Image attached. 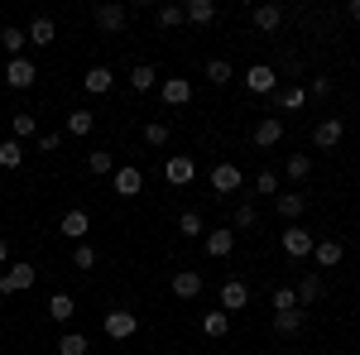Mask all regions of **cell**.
Instances as JSON below:
<instances>
[{
	"instance_id": "obj_1",
	"label": "cell",
	"mask_w": 360,
	"mask_h": 355,
	"mask_svg": "<svg viewBox=\"0 0 360 355\" xmlns=\"http://www.w3.org/2000/svg\"><path fill=\"white\" fill-rule=\"evenodd\" d=\"M101 331H106L111 341H130V336L139 331V317L130 312V307H111V312L101 317Z\"/></svg>"
},
{
	"instance_id": "obj_2",
	"label": "cell",
	"mask_w": 360,
	"mask_h": 355,
	"mask_svg": "<svg viewBox=\"0 0 360 355\" xmlns=\"http://www.w3.org/2000/svg\"><path fill=\"white\" fill-rule=\"evenodd\" d=\"M34 278H39V269L34 264H5V273H0V298H10V293H25V288H34Z\"/></svg>"
},
{
	"instance_id": "obj_3",
	"label": "cell",
	"mask_w": 360,
	"mask_h": 355,
	"mask_svg": "<svg viewBox=\"0 0 360 355\" xmlns=\"http://www.w3.org/2000/svg\"><path fill=\"white\" fill-rule=\"evenodd\" d=\"M34 82H39V67H34L29 58H10V63H5V86H15V91H29Z\"/></svg>"
},
{
	"instance_id": "obj_4",
	"label": "cell",
	"mask_w": 360,
	"mask_h": 355,
	"mask_svg": "<svg viewBox=\"0 0 360 355\" xmlns=\"http://www.w3.org/2000/svg\"><path fill=\"white\" fill-rule=\"evenodd\" d=\"M240 188H245V173H240L236 164L212 168V192H217V197H231V192H240Z\"/></svg>"
},
{
	"instance_id": "obj_5",
	"label": "cell",
	"mask_w": 360,
	"mask_h": 355,
	"mask_svg": "<svg viewBox=\"0 0 360 355\" xmlns=\"http://www.w3.org/2000/svg\"><path fill=\"white\" fill-rule=\"evenodd\" d=\"M125 25H130V10H125V5H115V0L96 5V29H101V34H120Z\"/></svg>"
},
{
	"instance_id": "obj_6",
	"label": "cell",
	"mask_w": 360,
	"mask_h": 355,
	"mask_svg": "<svg viewBox=\"0 0 360 355\" xmlns=\"http://www.w3.org/2000/svg\"><path fill=\"white\" fill-rule=\"evenodd\" d=\"M58 231H63V235H68L72 245H82V240H86V231H91V217H86L82 207H72V212H63Z\"/></svg>"
},
{
	"instance_id": "obj_7",
	"label": "cell",
	"mask_w": 360,
	"mask_h": 355,
	"mask_svg": "<svg viewBox=\"0 0 360 355\" xmlns=\"http://www.w3.org/2000/svg\"><path fill=\"white\" fill-rule=\"evenodd\" d=\"M164 178L173 183V188H188V183L197 178V164H193V154H173V159L164 164Z\"/></svg>"
},
{
	"instance_id": "obj_8",
	"label": "cell",
	"mask_w": 360,
	"mask_h": 355,
	"mask_svg": "<svg viewBox=\"0 0 360 355\" xmlns=\"http://www.w3.org/2000/svg\"><path fill=\"white\" fill-rule=\"evenodd\" d=\"M312 245H317V240H312V231H307V226H288V231H283V254L307 259V254H312Z\"/></svg>"
},
{
	"instance_id": "obj_9",
	"label": "cell",
	"mask_w": 360,
	"mask_h": 355,
	"mask_svg": "<svg viewBox=\"0 0 360 355\" xmlns=\"http://www.w3.org/2000/svg\"><path fill=\"white\" fill-rule=\"evenodd\" d=\"M245 302H250V283L245 278H226L221 283V312L231 317V312H240Z\"/></svg>"
},
{
	"instance_id": "obj_10",
	"label": "cell",
	"mask_w": 360,
	"mask_h": 355,
	"mask_svg": "<svg viewBox=\"0 0 360 355\" xmlns=\"http://www.w3.org/2000/svg\"><path fill=\"white\" fill-rule=\"evenodd\" d=\"M245 86L255 91V96H264V91H278V72L269 67V63H255L245 72Z\"/></svg>"
},
{
	"instance_id": "obj_11",
	"label": "cell",
	"mask_w": 360,
	"mask_h": 355,
	"mask_svg": "<svg viewBox=\"0 0 360 355\" xmlns=\"http://www.w3.org/2000/svg\"><path fill=\"white\" fill-rule=\"evenodd\" d=\"M25 39L34 44V49H49V44L58 39V25L49 20V15H34V20H29V29H25Z\"/></svg>"
},
{
	"instance_id": "obj_12",
	"label": "cell",
	"mask_w": 360,
	"mask_h": 355,
	"mask_svg": "<svg viewBox=\"0 0 360 355\" xmlns=\"http://www.w3.org/2000/svg\"><path fill=\"white\" fill-rule=\"evenodd\" d=\"M82 86L91 91V96H106V91L115 86V72L106 67V63H96V67H86V72H82Z\"/></svg>"
},
{
	"instance_id": "obj_13",
	"label": "cell",
	"mask_w": 360,
	"mask_h": 355,
	"mask_svg": "<svg viewBox=\"0 0 360 355\" xmlns=\"http://www.w3.org/2000/svg\"><path fill=\"white\" fill-rule=\"evenodd\" d=\"M341 135H346V125H341L336 115H327V120H317V130H312V144H317V149H336V144H341Z\"/></svg>"
},
{
	"instance_id": "obj_14",
	"label": "cell",
	"mask_w": 360,
	"mask_h": 355,
	"mask_svg": "<svg viewBox=\"0 0 360 355\" xmlns=\"http://www.w3.org/2000/svg\"><path fill=\"white\" fill-rule=\"evenodd\" d=\"M139 192H144V173L135 164L115 168V197H139Z\"/></svg>"
},
{
	"instance_id": "obj_15",
	"label": "cell",
	"mask_w": 360,
	"mask_h": 355,
	"mask_svg": "<svg viewBox=\"0 0 360 355\" xmlns=\"http://www.w3.org/2000/svg\"><path fill=\"white\" fill-rule=\"evenodd\" d=\"M159 96H164V106H188V101H193V82H188V77H168V82L159 86Z\"/></svg>"
},
{
	"instance_id": "obj_16",
	"label": "cell",
	"mask_w": 360,
	"mask_h": 355,
	"mask_svg": "<svg viewBox=\"0 0 360 355\" xmlns=\"http://www.w3.org/2000/svg\"><path fill=\"white\" fill-rule=\"evenodd\" d=\"M278 139H283V120H278V115H264V120L255 125V144H259V149H274Z\"/></svg>"
},
{
	"instance_id": "obj_17",
	"label": "cell",
	"mask_w": 360,
	"mask_h": 355,
	"mask_svg": "<svg viewBox=\"0 0 360 355\" xmlns=\"http://www.w3.org/2000/svg\"><path fill=\"white\" fill-rule=\"evenodd\" d=\"M231 250H236V231H231V226H221V231H207V254H212V259H226Z\"/></svg>"
},
{
	"instance_id": "obj_18",
	"label": "cell",
	"mask_w": 360,
	"mask_h": 355,
	"mask_svg": "<svg viewBox=\"0 0 360 355\" xmlns=\"http://www.w3.org/2000/svg\"><path fill=\"white\" fill-rule=\"evenodd\" d=\"M183 20H188V25H212V20H217V0H188V5H183Z\"/></svg>"
},
{
	"instance_id": "obj_19",
	"label": "cell",
	"mask_w": 360,
	"mask_h": 355,
	"mask_svg": "<svg viewBox=\"0 0 360 355\" xmlns=\"http://www.w3.org/2000/svg\"><path fill=\"white\" fill-rule=\"evenodd\" d=\"M274 207H278V217H283V221H298L307 212V197H303V192H278Z\"/></svg>"
},
{
	"instance_id": "obj_20",
	"label": "cell",
	"mask_w": 360,
	"mask_h": 355,
	"mask_svg": "<svg viewBox=\"0 0 360 355\" xmlns=\"http://www.w3.org/2000/svg\"><path fill=\"white\" fill-rule=\"evenodd\" d=\"M173 293H178V298H197V293H202V273L197 269H178L173 273Z\"/></svg>"
},
{
	"instance_id": "obj_21",
	"label": "cell",
	"mask_w": 360,
	"mask_h": 355,
	"mask_svg": "<svg viewBox=\"0 0 360 355\" xmlns=\"http://www.w3.org/2000/svg\"><path fill=\"white\" fill-rule=\"evenodd\" d=\"M341 254H346L341 240H317V245H312V259H317L322 269H336V264H341Z\"/></svg>"
},
{
	"instance_id": "obj_22",
	"label": "cell",
	"mask_w": 360,
	"mask_h": 355,
	"mask_svg": "<svg viewBox=\"0 0 360 355\" xmlns=\"http://www.w3.org/2000/svg\"><path fill=\"white\" fill-rule=\"evenodd\" d=\"M274 331H278V336H298V331H303V307L274 312Z\"/></svg>"
},
{
	"instance_id": "obj_23",
	"label": "cell",
	"mask_w": 360,
	"mask_h": 355,
	"mask_svg": "<svg viewBox=\"0 0 360 355\" xmlns=\"http://www.w3.org/2000/svg\"><path fill=\"white\" fill-rule=\"evenodd\" d=\"M293 293H298V307H312V302H322V293H327V288H322V278H317V273H307Z\"/></svg>"
},
{
	"instance_id": "obj_24",
	"label": "cell",
	"mask_w": 360,
	"mask_h": 355,
	"mask_svg": "<svg viewBox=\"0 0 360 355\" xmlns=\"http://www.w3.org/2000/svg\"><path fill=\"white\" fill-rule=\"evenodd\" d=\"M25 44H29V39H25V29H15V25H5V29H0V49H5L10 58H25Z\"/></svg>"
},
{
	"instance_id": "obj_25",
	"label": "cell",
	"mask_w": 360,
	"mask_h": 355,
	"mask_svg": "<svg viewBox=\"0 0 360 355\" xmlns=\"http://www.w3.org/2000/svg\"><path fill=\"white\" fill-rule=\"evenodd\" d=\"M63 130L82 139V135H91V130H96V115H91V110H72V115L63 120Z\"/></svg>"
},
{
	"instance_id": "obj_26",
	"label": "cell",
	"mask_w": 360,
	"mask_h": 355,
	"mask_svg": "<svg viewBox=\"0 0 360 355\" xmlns=\"http://www.w3.org/2000/svg\"><path fill=\"white\" fill-rule=\"evenodd\" d=\"M255 25L264 29V34H274L283 25V5H255Z\"/></svg>"
},
{
	"instance_id": "obj_27",
	"label": "cell",
	"mask_w": 360,
	"mask_h": 355,
	"mask_svg": "<svg viewBox=\"0 0 360 355\" xmlns=\"http://www.w3.org/2000/svg\"><path fill=\"white\" fill-rule=\"evenodd\" d=\"M49 317H53V322H72V317H77V302L68 298V293H53V298H49Z\"/></svg>"
},
{
	"instance_id": "obj_28",
	"label": "cell",
	"mask_w": 360,
	"mask_h": 355,
	"mask_svg": "<svg viewBox=\"0 0 360 355\" xmlns=\"http://www.w3.org/2000/svg\"><path fill=\"white\" fill-rule=\"evenodd\" d=\"M154 82H159V72H154L149 63H135V67H130V86H135V91H154Z\"/></svg>"
},
{
	"instance_id": "obj_29",
	"label": "cell",
	"mask_w": 360,
	"mask_h": 355,
	"mask_svg": "<svg viewBox=\"0 0 360 355\" xmlns=\"http://www.w3.org/2000/svg\"><path fill=\"white\" fill-rule=\"evenodd\" d=\"M202 331H207L212 341H221L226 331H231V317H226L221 307H217V312H207V317H202Z\"/></svg>"
},
{
	"instance_id": "obj_30",
	"label": "cell",
	"mask_w": 360,
	"mask_h": 355,
	"mask_svg": "<svg viewBox=\"0 0 360 355\" xmlns=\"http://www.w3.org/2000/svg\"><path fill=\"white\" fill-rule=\"evenodd\" d=\"M10 130H15V139H29V135H39V120H34L29 110H15V115H10Z\"/></svg>"
},
{
	"instance_id": "obj_31",
	"label": "cell",
	"mask_w": 360,
	"mask_h": 355,
	"mask_svg": "<svg viewBox=\"0 0 360 355\" xmlns=\"http://www.w3.org/2000/svg\"><path fill=\"white\" fill-rule=\"evenodd\" d=\"M20 164H25L20 139H0V168H20Z\"/></svg>"
},
{
	"instance_id": "obj_32",
	"label": "cell",
	"mask_w": 360,
	"mask_h": 355,
	"mask_svg": "<svg viewBox=\"0 0 360 355\" xmlns=\"http://www.w3.org/2000/svg\"><path fill=\"white\" fill-rule=\"evenodd\" d=\"M283 173H288L293 183H307V173H312V159H307V154H288V164H283Z\"/></svg>"
},
{
	"instance_id": "obj_33",
	"label": "cell",
	"mask_w": 360,
	"mask_h": 355,
	"mask_svg": "<svg viewBox=\"0 0 360 355\" xmlns=\"http://www.w3.org/2000/svg\"><path fill=\"white\" fill-rule=\"evenodd\" d=\"M168 135H173V130H168L164 120H149V125H144V144H149V149H164Z\"/></svg>"
},
{
	"instance_id": "obj_34",
	"label": "cell",
	"mask_w": 360,
	"mask_h": 355,
	"mask_svg": "<svg viewBox=\"0 0 360 355\" xmlns=\"http://www.w3.org/2000/svg\"><path fill=\"white\" fill-rule=\"evenodd\" d=\"M231 77H236V72H231V63H226V58H212V63H207V82L226 86V82H231Z\"/></svg>"
},
{
	"instance_id": "obj_35",
	"label": "cell",
	"mask_w": 360,
	"mask_h": 355,
	"mask_svg": "<svg viewBox=\"0 0 360 355\" xmlns=\"http://www.w3.org/2000/svg\"><path fill=\"white\" fill-rule=\"evenodd\" d=\"M86 168H91V173H115L111 149H91V154H86Z\"/></svg>"
},
{
	"instance_id": "obj_36",
	"label": "cell",
	"mask_w": 360,
	"mask_h": 355,
	"mask_svg": "<svg viewBox=\"0 0 360 355\" xmlns=\"http://www.w3.org/2000/svg\"><path fill=\"white\" fill-rule=\"evenodd\" d=\"M58 355H86V336L82 331H68V336L58 341Z\"/></svg>"
},
{
	"instance_id": "obj_37",
	"label": "cell",
	"mask_w": 360,
	"mask_h": 355,
	"mask_svg": "<svg viewBox=\"0 0 360 355\" xmlns=\"http://www.w3.org/2000/svg\"><path fill=\"white\" fill-rule=\"evenodd\" d=\"M178 231H183L188 240H197V235H207V226H202V217H197V212H183V217H178Z\"/></svg>"
},
{
	"instance_id": "obj_38",
	"label": "cell",
	"mask_w": 360,
	"mask_h": 355,
	"mask_svg": "<svg viewBox=\"0 0 360 355\" xmlns=\"http://www.w3.org/2000/svg\"><path fill=\"white\" fill-rule=\"evenodd\" d=\"M303 101H307L303 86H278V106H283V110H298Z\"/></svg>"
},
{
	"instance_id": "obj_39",
	"label": "cell",
	"mask_w": 360,
	"mask_h": 355,
	"mask_svg": "<svg viewBox=\"0 0 360 355\" xmlns=\"http://www.w3.org/2000/svg\"><path fill=\"white\" fill-rule=\"evenodd\" d=\"M72 269H96V250L86 245V240H82V245H72Z\"/></svg>"
},
{
	"instance_id": "obj_40",
	"label": "cell",
	"mask_w": 360,
	"mask_h": 355,
	"mask_svg": "<svg viewBox=\"0 0 360 355\" xmlns=\"http://www.w3.org/2000/svg\"><path fill=\"white\" fill-rule=\"evenodd\" d=\"M255 221H259V212H255L250 202H240V207H236V231H250Z\"/></svg>"
},
{
	"instance_id": "obj_41",
	"label": "cell",
	"mask_w": 360,
	"mask_h": 355,
	"mask_svg": "<svg viewBox=\"0 0 360 355\" xmlns=\"http://www.w3.org/2000/svg\"><path fill=\"white\" fill-rule=\"evenodd\" d=\"M288 307H298V293L293 288H274V312H288Z\"/></svg>"
},
{
	"instance_id": "obj_42",
	"label": "cell",
	"mask_w": 360,
	"mask_h": 355,
	"mask_svg": "<svg viewBox=\"0 0 360 355\" xmlns=\"http://www.w3.org/2000/svg\"><path fill=\"white\" fill-rule=\"evenodd\" d=\"M159 25H164V29L183 25V5H164V10H159Z\"/></svg>"
},
{
	"instance_id": "obj_43",
	"label": "cell",
	"mask_w": 360,
	"mask_h": 355,
	"mask_svg": "<svg viewBox=\"0 0 360 355\" xmlns=\"http://www.w3.org/2000/svg\"><path fill=\"white\" fill-rule=\"evenodd\" d=\"M255 192H278V178H274V173H269V168H264V173L255 178Z\"/></svg>"
},
{
	"instance_id": "obj_44",
	"label": "cell",
	"mask_w": 360,
	"mask_h": 355,
	"mask_svg": "<svg viewBox=\"0 0 360 355\" xmlns=\"http://www.w3.org/2000/svg\"><path fill=\"white\" fill-rule=\"evenodd\" d=\"M58 144H63V135H53V130L39 135V149H44V154H58Z\"/></svg>"
},
{
	"instance_id": "obj_45",
	"label": "cell",
	"mask_w": 360,
	"mask_h": 355,
	"mask_svg": "<svg viewBox=\"0 0 360 355\" xmlns=\"http://www.w3.org/2000/svg\"><path fill=\"white\" fill-rule=\"evenodd\" d=\"M0 264H10V240L0 235Z\"/></svg>"
},
{
	"instance_id": "obj_46",
	"label": "cell",
	"mask_w": 360,
	"mask_h": 355,
	"mask_svg": "<svg viewBox=\"0 0 360 355\" xmlns=\"http://www.w3.org/2000/svg\"><path fill=\"white\" fill-rule=\"evenodd\" d=\"M346 15H351V20H360V0H351V5H346Z\"/></svg>"
}]
</instances>
